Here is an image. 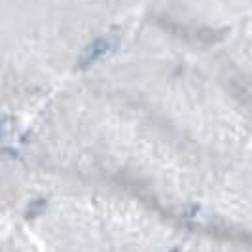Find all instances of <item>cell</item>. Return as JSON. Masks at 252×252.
Returning a JSON list of instances; mask_svg holds the SVG:
<instances>
[{"mask_svg": "<svg viewBox=\"0 0 252 252\" xmlns=\"http://www.w3.org/2000/svg\"><path fill=\"white\" fill-rule=\"evenodd\" d=\"M108 50H110V40H108V38H97L88 50L80 55V59H78V63H76V68H78V70L89 68L93 63H97L102 55H106Z\"/></svg>", "mask_w": 252, "mask_h": 252, "instance_id": "obj_1", "label": "cell"}, {"mask_svg": "<svg viewBox=\"0 0 252 252\" xmlns=\"http://www.w3.org/2000/svg\"><path fill=\"white\" fill-rule=\"evenodd\" d=\"M46 207V201L44 199H36V201H32L29 205V211H27V218H34L42 213V209Z\"/></svg>", "mask_w": 252, "mask_h": 252, "instance_id": "obj_2", "label": "cell"}, {"mask_svg": "<svg viewBox=\"0 0 252 252\" xmlns=\"http://www.w3.org/2000/svg\"><path fill=\"white\" fill-rule=\"evenodd\" d=\"M171 252H177V251H171Z\"/></svg>", "mask_w": 252, "mask_h": 252, "instance_id": "obj_3", "label": "cell"}]
</instances>
